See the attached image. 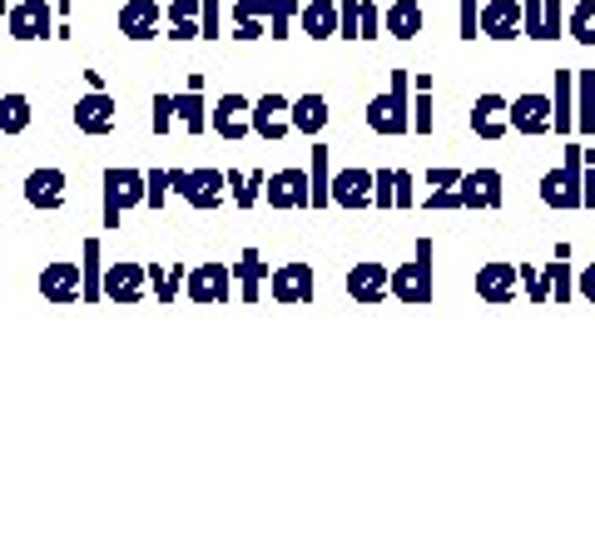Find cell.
<instances>
[{
	"label": "cell",
	"mask_w": 595,
	"mask_h": 536,
	"mask_svg": "<svg viewBox=\"0 0 595 536\" xmlns=\"http://www.w3.org/2000/svg\"><path fill=\"white\" fill-rule=\"evenodd\" d=\"M432 258H436V248H432V238H416V248H412V264H402L392 274V298L397 303H412V308H426L436 298V268H432Z\"/></svg>",
	"instance_id": "obj_1"
},
{
	"label": "cell",
	"mask_w": 595,
	"mask_h": 536,
	"mask_svg": "<svg viewBox=\"0 0 595 536\" xmlns=\"http://www.w3.org/2000/svg\"><path fill=\"white\" fill-rule=\"evenodd\" d=\"M407 89H412V75L407 69H392V89L387 95H377V99H367V129L372 135H407L412 129V99H407Z\"/></svg>",
	"instance_id": "obj_2"
},
{
	"label": "cell",
	"mask_w": 595,
	"mask_h": 536,
	"mask_svg": "<svg viewBox=\"0 0 595 536\" xmlns=\"http://www.w3.org/2000/svg\"><path fill=\"white\" fill-rule=\"evenodd\" d=\"M581 144H565V164L541 179V204L551 208H581Z\"/></svg>",
	"instance_id": "obj_3"
},
{
	"label": "cell",
	"mask_w": 595,
	"mask_h": 536,
	"mask_svg": "<svg viewBox=\"0 0 595 536\" xmlns=\"http://www.w3.org/2000/svg\"><path fill=\"white\" fill-rule=\"evenodd\" d=\"M169 179H174V189L194 208H218L228 199V174L224 169H169Z\"/></svg>",
	"instance_id": "obj_4"
},
{
	"label": "cell",
	"mask_w": 595,
	"mask_h": 536,
	"mask_svg": "<svg viewBox=\"0 0 595 536\" xmlns=\"http://www.w3.org/2000/svg\"><path fill=\"white\" fill-rule=\"evenodd\" d=\"M144 204V174L139 169H105V228H119V214Z\"/></svg>",
	"instance_id": "obj_5"
},
{
	"label": "cell",
	"mask_w": 595,
	"mask_h": 536,
	"mask_svg": "<svg viewBox=\"0 0 595 536\" xmlns=\"http://www.w3.org/2000/svg\"><path fill=\"white\" fill-rule=\"evenodd\" d=\"M184 293L194 298V303H228V293H234V268H228V264H198V268H188Z\"/></svg>",
	"instance_id": "obj_6"
},
{
	"label": "cell",
	"mask_w": 595,
	"mask_h": 536,
	"mask_svg": "<svg viewBox=\"0 0 595 536\" xmlns=\"http://www.w3.org/2000/svg\"><path fill=\"white\" fill-rule=\"evenodd\" d=\"M268 293L278 298V303H313L317 298V274L307 264H283L268 274Z\"/></svg>",
	"instance_id": "obj_7"
},
{
	"label": "cell",
	"mask_w": 595,
	"mask_h": 536,
	"mask_svg": "<svg viewBox=\"0 0 595 536\" xmlns=\"http://www.w3.org/2000/svg\"><path fill=\"white\" fill-rule=\"evenodd\" d=\"M119 119V99L109 89H89V95L75 99V125L79 135H109Z\"/></svg>",
	"instance_id": "obj_8"
},
{
	"label": "cell",
	"mask_w": 595,
	"mask_h": 536,
	"mask_svg": "<svg viewBox=\"0 0 595 536\" xmlns=\"http://www.w3.org/2000/svg\"><path fill=\"white\" fill-rule=\"evenodd\" d=\"M263 199L273 208H313V184H307V169H278V174H268Z\"/></svg>",
	"instance_id": "obj_9"
},
{
	"label": "cell",
	"mask_w": 595,
	"mask_h": 536,
	"mask_svg": "<svg viewBox=\"0 0 595 536\" xmlns=\"http://www.w3.org/2000/svg\"><path fill=\"white\" fill-rule=\"evenodd\" d=\"M40 298H50V303H85V274H79V264L40 268Z\"/></svg>",
	"instance_id": "obj_10"
},
{
	"label": "cell",
	"mask_w": 595,
	"mask_h": 536,
	"mask_svg": "<svg viewBox=\"0 0 595 536\" xmlns=\"http://www.w3.org/2000/svg\"><path fill=\"white\" fill-rule=\"evenodd\" d=\"M337 35L377 40L382 35V10H377L372 0H343V6H337Z\"/></svg>",
	"instance_id": "obj_11"
},
{
	"label": "cell",
	"mask_w": 595,
	"mask_h": 536,
	"mask_svg": "<svg viewBox=\"0 0 595 536\" xmlns=\"http://www.w3.org/2000/svg\"><path fill=\"white\" fill-rule=\"evenodd\" d=\"M511 129L516 135H545V129H555L551 95H516L511 99Z\"/></svg>",
	"instance_id": "obj_12"
},
{
	"label": "cell",
	"mask_w": 595,
	"mask_h": 536,
	"mask_svg": "<svg viewBox=\"0 0 595 536\" xmlns=\"http://www.w3.org/2000/svg\"><path fill=\"white\" fill-rule=\"evenodd\" d=\"M6 25L15 40H45L55 35V15H50L45 0H20L15 10H6Z\"/></svg>",
	"instance_id": "obj_13"
},
{
	"label": "cell",
	"mask_w": 595,
	"mask_h": 536,
	"mask_svg": "<svg viewBox=\"0 0 595 536\" xmlns=\"http://www.w3.org/2000/svg\"><path fill=\"white\" fill-rule=\"evenodd\" d=\"M208 129H214V135H224V139L253 135V105H248L244 95H224L214 105V115H208Z\"/></svg>",
	"instance_id": "obj_14"
},
{
	"label": "cell",
	"mask_w": 595,
	"mask_h": 536,
	"mask_svg": "<svg viewBox=\"0 0 595 536\" xmlns=\"http://www.w3.org/2000/svg\"><path fill=\"white\" fill-rule=\"evenodd\" d=\"M565 30L561 0H521V35L531 40H555Z\"/></svg>",
	"instance_id": "obj_15"
},
{
	"label": "cell",
	"mask_w": 595,
	"mask_h": 536,
	"mask_svg": "<svg viewBox=\"0 0 595 536\" xmlns=\"http://www.w3.org/2000/svg\"><path fill=\"white\" fill-rule=\"evenodd\" d=\"M412 174L407 169H372V208H412Z\"/></svg>",
	"instance_id": "obj_16"
},
{
	"label": "cell",
	"mask_w": 595,
	"mask_h": 536,
	"mask_svg": "<svg viewBox=\"0 0 595 536\" xmlns=\"http://www.w3.org/2000/svg\"><path fill=\"white\" fill-rule=\"evenodd\" d=\"M149 288V268L144 264H109L105 268V298L109 303H139Z\"/></svg>",
	"instance_id": "obj_17"
},
{
	"label": "cell",
	"mask_w": 595,
	"mask_h": 536,
	"mask_svg": "<svg viewBox=\"0 0 595 536\" xmlns=\"http://www.w3.org/2000/svg\"><path fill=\"white\" fill-rule=\"evenodd\" d=\"M392 268L387 264H357L347 268V293L357 298V303H382V298H392Z\"/></svg>",
	"instance_id": "obj_18"
},
{
	"label": "cell",
	"mask_w": 595,
	"mask_h": 536,
	"mask_svg": "<svg viewBox=\"0 0 595 536\" xmlns=\"http://www.w3.org/2000/svg\"><path fill=\"white\" fill-rule=\"evenodd\" d=\"M516 288H521V268H516V264L476 268V298H486V303H511Z\"/></svg>",
	"instance_id": "obj_19"
},
{
	"label": "cell",
	"mask_w": 595,
	"mask_h": 536,
	"mask_svg": "<svg viewBox=\"0 0 595 536\" xmlns=\"http://www.w3.org/2000/svg\"><path fill=\"white\" fill-rule=\"evenodd\" d=\"M472 129H476V139H501L506 129H511V99H501V95H476V105H472Z\"/></svg>",
	"instance_id": "obj_20"
},
{
	"label": "cell",
	"mask_w": 595,
	"mask_h": 536,
	"mask_svg": "<svg viewBox=\"0 0 595 536\" xmlns=\"http://www.w3.org/2000/svg\"><path fill=\"white\" fill-rule=\"evenodd\" d=\"M501 169H472L462 174V208H501Z\"/></svg>",
	"instance_id": "obj_21"
},
{
	"label": "cell",
	"mask_w": 595,
	"mask_h": 536,
	"mask_svg": "<svg viewBox=\"0 0 595 536\" xmlns=\"http://www.w3.org/2000/svg\"><path fill=\"white\" fill-rule=\"evenodd\" d=\"M288 109H293V105H288L283 95L253 99V135H258V139H273V144H278V139L293 129V115H288Z\"/></svg>",
	"instance_id": "obj_22"
},
{
	"label": "cell",
	"mask_w": 595,
	"mask_h": 536,
	"mask_svg": "<svg viewBox=\"0 0 595 536\" xmlns=\"http://www.w3.org/2000/svg\"><path fill=\"white\" fill-rule=\"evenodd\" d=\"M476 25H482V35H491V40H516L521 35V0H486Z\"/></svg>",
	"instance_id": "obj_23"
},
{
	"label": "cell",
	"mask_w": 595,
	"mask_h": 536,
	"mask_svg": "<svg viewBox=\"0 0 595 536\" xmlns=\"http://www.w3.org/2000/svg\"><path fill=\"white\" fill-rule=\"evenodd\" d=\"M333 204L372 208V169H343V174H333Z\"/></svg>",
	"instance_id": "obj_24"
},
{
	"label": "cell",
	"mask_w": 595,
	"mask_h": 536,
	"mask_svg": "<svg viewBox=\"0 0 595 536\" xmlns=\"http://www.w3.org/2000/svg\"><path fill=\"white\" fill-rule=\"evenodd\" d=\"M65 189H69L65 169H35V174L25 179V199L35 208H60L65 204Z\"/></svg>",
	"instance_id": "obj_25"
},
{
	"label": "cell",
	"mask_w": 595,
	"mask_h": 536,
	"mask_svg": "<svg viewBox=\"0 0 595 536\" xmlns=\"http://www.w3.org/2000/svg\"><path fill=\"white\" fill-rule=\"evenodd\" d=\"M119 30L129 40H154L159 35V0H125L119 6Z\"/></svg>",
	"instance_id": "obj_26"
},
{
	"label": "cell",
	"mask_w": 595,
	"mask_h": 536,
	"mask_svg": "<svg viewBox=\"0 0 595 536\" xmlns=\"http://www.w3.org/2000/svg\"><path fill=\"white\" fill-rule=\"evenodd\" d=\"M422 6L416 0H392V6L382 10V35H397V40H416L422 35Z\"/></svg>",
	"instance_id": "obj_27"
},
{
	"label": "cell",
	"mask_w": 595,
	"mask_h": 536,
	"mask_svg": "<svg viewBox=\"0 0 595 536\" xmlns=\"http://www.w3.org/2000/svg\"><path fill=\"white\" fill-rule=\"evenodd\" d=\"M426 189H432V194L422 199L426 208H462V169H432V174H426Z\"/></svg>",
	"instance_id": "obj_28"
},
{
	"label": "cell",
	"mask_w": 595,
	"mask_h": 536,
	"mask_svg": "<svg viewBox=\"0 0 595 536\" xmlns=\"http://www.w3.org/2000/svg\"><path fill=\"white\" fill-rule=\"evenodd\" d=\"M298 30H307L313 40H333L337 35V0H307L298 10Z\"/></svg>",
	"instance_id": "obj_29"
},
{
	"label": "cell",
	"mask_w": 595,
	"mask_h": 536,
	"mask_svg": "<svg viewBox=\"0 0 595 536\" xmlns=\"http://www.w3.org/2000/svg\"><path fill=\"white\" fill-rule=\"evenodd\" d=\"M234 274H238V298H244V303H258V293H263V278H268L263 254H258V248H244V254H238V264H234Z\"/></svg>",
	"instance_id": "obj_30"
},
{
	"label": "cell",
	"mask_w": 595,
	"mask_h": 536,
	"mask_svg": "<svg viewBox=\"0 0 595 536\" xmlns=\"http://www.w3.org/2000/svg\"><path fill=\"white\" fill-rule=\"evenodd\" d=\"M288 115H293V129H298V135L317 139L333 109H327V99H323V95H303V99H293V109H288Z\"/></svg>",
	"instance_id": "obj_31"
},
{
	"label": "cell",
	"mask_w": 595,
	"mask_h": 536,
	"mask_svg": "<svg viewBox=\"0 0 595 536\" xmlns=\"http://www.w3.org/2000/svg\"><path fill=\"white\" fill-rule=\"evenodd\" d=\"M541 274H545V288H551V298H555V303H571V298H575L571 248H565V244H555V264H545Z\"/></svg>",
	"instance_id": "obj_32"
},
{
	"label": "cell",
	"mask_w": 595,
	"mask_h": 536,
	"mask_svg": "<svg viewBox=\"0 0 595 536\" xmlns=\"http://www.w3.org/2000/svg\"><path fill=\"white\" fill-rule=\"evenodd\" d=\"M551 105H555V135H571V129H575V75H571V69H555Z\"/></svg>",
	"instance_id": "obj_33"
},
{
	"label": "cell",
	"mask_w": 595,
	"mask_h": 536,
	"mask_svg": "<svg viewBox=\"0 0 595 536\" xmlns=\"http://www.w3.org/2000/svg\"><path fill=\"white\" fill-rule=\"evenodd\" d=\"M174 125H184L188 135H204V129H208L204 89H184V95H174Z\"/></svg>",
	"instance_id": "obj_34"
},
{
	"label": "cell",
	"mask_w": 595,
	"mask_h": 536,
	"mask_svg": "<svg viewBox=\"0 0 595 536\" xmlns=\"http://www.w3.org/2000/svg\"><path fill=\"white\" fill-rule=\"evenodd\" d=\"M234 35L238 40L268 35V0H238L234 6Z\"/></svg>",
	"instance_id": "obj_35"
},
{
	"label": "cell",
	"mask_w": 595,
	"mask_h": 536,
	"mask_svg": "<svg viewBox=\"0 0 595 536\" xmlns=\"http://www.w3.org/2000/svg\"><path fill=\"white\" fill-rule=\"evenodd\" d=\"M575 129L595 135V69H575Z\"/></svg>",
	"instance_id": "obj_36"
},
{
	"label": "cell",
	"mask_w": 595,
	"mask_h": 536,
	"mask_svg": "<svg viewBox=\"0 0 595 536\" xmlns=\"http://www.w3.org/2000/svg\"><path fill=\"white\" fill-rule=\"evenodd\" d=\"M327 154H333V149L313 144V164H307V184H313V208H327V204H333V169H327Z\"/></svg>",
	"instance_id": "obj_37"
},
{
	"label": "cell",
	"mask_w": 595,
	"mask_h": 536,
	"mask_svg": "<svg viewBox=\"0 0 595 536\" xmlns=\"http://www.w3.org/2000/svg\"><path fill=\"white\" fill-rule=\"evenodd\" d=\"M164 15H169V25H174L169 35H174V40H194L198 35V15H204V0H169Z\"/></svg>",
	"instance_id": "obj_38"
},
{
	"label": "cell",
	"mask_w": 595,
	"mask_h": 536,
	"mask_svg": "<svg viewBox=\"0 0 595 536\" xmlns=\"http://www.w3.org/2000/svg\"><path fill=\"white\" fill-rule=\"evenodd\" d=\"M35 109H30L25 95H0V135H25Z\"/></svg>",
	"instance_id": "obj_39"
},
{
	"label": "cell",
	"mask_w": 595,
	"mask_h": 536,
	"mask_svg": "<svg viewBox=\"0 0 595 536\" xmlns=\"http://www.w3.org/2000/svg\"><path fill=\"white\" fill-rule=\"evenodd\" d=\"M412 89H416V99H412V135H432V125H436V115H432V75H412Z\"/></svg>",
	"instance_id": "obj_40"
},
{
	"label": "cell",
	"mask_w": 595,
	"mask_h": 536,
	"mask_svg": "<svg viewBox=\"0 0 595 536\" xmlns=\"http://www.w3.org/2000/svg\"><path fill=\"white\" fill-rule=\"evenodd\" d=\"M79 274H85V303L105 298V268H99V238H85V254H79Z\"/></svg>",
	"instance_id": "obj_41"
},
{
	"label": "cell",
	"mask_w": 595,
	"mask_h": 536,
	"mask_svg": "<svg viewBox=\"0 0 595 536\" xmlns=\"http://www.w3.org/2000/svg\"><path fill=\"white\" fill-rule=\"evenodd\" d=\"M184 278H188V268L184 264H169V268H149V288L159 293V303H174L178 293H184Z\"/></svg>",
	"instance_id": "obj_42"
},
{
	"label": "cell",
	"mask_w": 595,
	"mask_h": 536,
	"mask_svg": "<svg viewBox=\"0 0 595 536\" xmlns=\"http://www.w3.org/2000/svg\"><path fill=\"white\" fill-rule=\"evenodd\" d=\"M263 189H268V174L263 169H253V174H228V194L238 199V208H248V204H258V199H263Z\"/></svg>",
	"instance_id": "obj_43"
},
{
	"label": "cell",
	"mask_w": 595,
	"mask_h": 536,
	"mask_svg": "<svg viewBox=\"0 0 595 536\" xmlns=\"http://www.w3.org/2000/svg\"><path fill=\"white\" fill-rule=\"evenodd\" d=\"M565 30H571L581 45H595V0H575L571 15H565Z\"/></svg>",
	"instance_id": "obj_44"
},
{
	"label": "cell",
	"mask_w": 595,
	"mask_h": 536,
	"mask_svg": "<svg viewBox=\"0 0 595 536\" xmlns=\"http://www.w3.org/2000/svg\"><path fill=\"white\" fill-rule=\"evenodd\" d=\"M293 20H298L293 0H268V35H273V40L293 35Z\"/></svg>",
	"instance_id": "obj_45"
},
{
	"label": "cell",
	"mask_w": 595,
	"mask_h": 536,
	"mask_svg": "<svg viewBox=\"0 0 595 536\" xmlns=\"http://www.w3.org/2000/svg\"><path fill=\"white\" fill-rule=\"evenodd\" d=\"M169 189H174V179H169V169H149L144 174V204L159 208L169 199Z\"/></svg>",
	"instance_id": "obj_46"
},
{
	"label": "cell",
	"mask_w": 595,
	"mask_h": 536,
	"mask_svg": "<svg viewBox=\"0 0 595 536\" xmlns=\"http://www.w3.org/2000/svg\"><path fill=\"white\" fill-rule=\"evenodd\" d=\"M521 268V288H526V298L531 303H551V288H545V274L536 264H516Z\"/></svg>",
	"instance_id": "obj_47"
},
{
	"label": "cell",
	"mask_w": 595,
	"mask_h": 536,
	"mask_svg": "<svg viewBox=\"0 0 595 536\" xmlns=\"http://www.w3.org/2000/svg\"><path fill=\"white\" fill-rule=\"evenodd\" d=\"M154 135H169L174 129V95H154Z\"/></svg>",
	"instance_id": "obj_48"
},
{
	"label": "cell",
	"mask_w": 595,
	"mask_h": 536,
	"mask_svg": "<svg viewBox=\"0 0 595 536\" xmlns=\"http://www.w3.org/2000/svg\"><path fill=\"white\" fill-rule=\"evenodd\" d=\"M198 35H204V40L224 35V30H218V0H204V15H198Z\"/></svg>",
	"instance_id": "obj_49"
},
{
	"label": "cell",
	"mask_w": 595,
	"mask_h": 536,
	"mask_svg": "<svg viewBox=\"0 0 595 536\" xmlns=\"http://www.w3.org/2000/svg\"><path fill=\"white\" fill-rule=\"evenodd\" d=\"M476 20H482L476 0H462V40H476V35H482V25H476Z\"/></svg>",
	"instance_id": "obj_50"
},
{
	"label": "cell",
	"mask_w": 595,
	"mask_h": 536,
	"mask_svg": "<svg viewBox=\"0 0 595 536\" xmlns=\"http://www.w3.org/2000/svg\"><path fill=\"white\" fill-rule=\"evenodd\" d=\"M581 208H595V164L581 169Z\"/></svg>",
	"instance_id": "obj_51"
},
{
	"label": "cell",
	"mask_w": 595,
	"mask_h": 536,
	"mask_svg": "<svg viewBox=\"0 0 595 536\" xmlns=\"http://www.w3.org/2000/svg\"><path fill=\"white\" fill-rule=\"evenodd\" d=\"M575 293H581V298H591V303H595V264L575 274Z\"/></svg>",
	"instance_id": "obj_52"
},
{
	"label": "cell",
	"mask_w": 595,
	"mask_h": 536,
	"mask_svg": "<svg viewBox=\"0 0 595 536\" xmlns=\"http://www.w3.org/2000/svg\"><path fill=\"white\" fill-rule=\"evenodd\" d=\"M0 15H6V0H0Z\"/></svg>",
	"instance_id": "obj_53"
}]
</instances>
